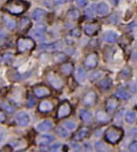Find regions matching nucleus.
<instances>
[{
  "label": "nucleus",
  "mask_w": 137,
  "mask_h": 152,
  "mask_svg": "<svg viewBox=\"0 0 137 152\" xmlns=\"http://www.w3.org/2000/svg\"><path fill=\"white\" fill-rule=\"evenodd\" d=\"M80 15L78 10L77 9H70L67 12V16L71 20H77Z\"/></svg>",
  "instance_id": "obj_32"
},
{
  "label": "nucleus",
  "mask_w": 137,
  "mask_h": 152,
  "mask_svg": "<svg viewBox=\"0 0 137 152\" xmlns=\"http://www.w3.org/2000/svg\"><path fill=\"white\" fill-rule=\"evenodd\" d=\"M96 12V6L95 5H91L90 7L86 9L85 11V15L88 19H91L93 17L95 16V13Z\"/></svg>",
  "instance_id": "obj_30"
},
{
  "label": "nucleus",
  "mask_w": 137,
  "mask_h": 152,
  "mask_svg": "<svg viewBox=\"0 0 137 152\" xmlns=\"http://www.w3.org/2000/svg\"><path fill=\"white\" fill-rule=\"evenodd\" d=\"M89 130L90 129L86 126H84V127H81L80 130L78 131V133L76 134L75 135V139L76 140H78V141H81L82 140L83 138H85L88 134V133H89Z\"/></svg>",
  "instance_id": "obj_24"
},
{
  "label": "nucleus",
  "mask_w": 137,
  "mask_h": 152,
  "mask_svg": "<svg viewBox=\"0 0 137 152\" xmlns=\"http://www.w3.org/2000/svg\"><path fill=\"white\" fill-rule=\"evenodd\" d=\"M38 110L40 113H49L53 110V103L49 101H47V100L42 101L40 103Z\"/></svg>",
  "instance_id": "obj_13"
},
{
  "label": "nucleus",
  "mask_w": 137,
  "mask_h": 152,
  "mask_svg": "<svg viewBox=\"0 0 137 152\" xmlns=\"http://www.w3.org/2000/svg\"><path fill=\"white\" fill-rule=\"evenodd\" d=\"M6 120L5 113L3 111H0V122H4Z\"/></svg>",
  "instance_id": "obj_44"
},
{
  "label": "nucleus",
  "mask_w": 137,
  "mask_h": 152,
  "mask_svg": "<svg viewBox=\"0 0 137 152\" xmlns=\"http://www.w3.org/2000/svg\"><path fill=\"white\" fill-rule=\"evenodd\" d=\"M125 119L128 123H134L137 119V114L135 111H128L125 115Z\"/></svg>",
  "instance_id": "obj_28"
},
{
  "label": "nucleus",
  "mask_w": 137,
  "mask_h": 152,
  "mask_svg": "<svg viewBox=\"0 0 137 152\" xmlns=\"http://www.w3.org/2000/svg\"><path fill=\"white\" fill-rule=\"evenodd\" d=\"M129 151L132 152L137 151V142H133L129 146Z\"/></svg>",
  "instance_id": "obj_40"
},
{
  "label": "nucleus",
  "mask_w": 137,
  "mask_h": 152,
  "mask_svg": "<svg viewBox=\"0 0 137 152\" xmlns=\"http://www.w3.org/2000/svg\"><path fill=\"white\" fill-rule=\"evenodd\" d=\"M112 80L111 78L107 77L105 78L103 80H102L98 83V86H99V88L101 89H103V90H108L109 88H111V87L112 86Z\"/></svg>",
  "instance_id": "obj_25"
},
{
  "label": "nucleus",
  "mask_w": 137,
  "mask_h": 152,
  "mask_svg": "<svg viewBox=\"0 0 137 152\" xmlns=\"http://www.w3.org/2000/svg\"><path fill=\"white\" fill-rule=\"evenodd\" d=\"M64 125L65 127L67 128L68 130H73L76 128V123L73 121H71V120H67L64 122Z\"/></svg>",
  "instance_id": "obj_36"
},
{
  "label": "nucleus",
  "mask_w": 137,
  "mask_h": 152,
  "mask_svg": "<svg viewBox=\"0 0 137 152\" xmlns=\"http://www.w3.org/2000/svg\"><path fill=\"white\" fill-rule=\"evenodd\" d=\"M115 97L122 100H127L130 98L131 95L129 94L128 92L127 91L125 88H123V87H119V88H117V90L115 92Z\"/></svg>",
  "instance_id": "obj_20"
},
{
  "label": "nucleus",
  "mask_w": 137,
  "mask_h": 152,
  "mask_svg": "<svg viewBox=\"0 0 137 152\" xmlns=\"http://www.w3.org/2000/svg\"><path fill=\"white\" fill-rule=\"evenodd\" d=\"M61 43L60 42H56V43H53V44H43L40 46V48L43 50H46V51H54L56 50L60 47Z\"/></svg>",
  "instance_id": "obj_27"
},
{
  "label": "nucleus",
  "mask_w": 137,
  "mask_h": 152,
  "mask_svg": "<svg viewBox=\"0 0 137 152\" xmlns=\"http://www.w3.org/2000/svg\"><path fill=\"white\" fill-rule=\"evenodd\" d=\"M3 21H4L6 27L8 28L9 30L13 31L17 28V22L13 19H11V17L4 16L3 17Z\"/></svg>",
  "instance_id": "obj_21"
},
{
  "label": "nucleus",
  "mask_w": 137,
  "mask_h": 152,
  "mask_svg": "<svg viewBox=\"0 0 137 152\" xmlns=\"http://www.w3.org/2000/svg\"><path fill=\"white\" fill-rule=\"evenodd\" d=\"M103 71H101V70H98V71H96V72H94L92 74L90 75V79L92 80H98V79H100L103 77Z\"/></svg>",
  "instance_id": "obj_35"
},
{
  "label": "nucleus",
  "mask_w": 137,
  "mask_h": 152,
  "mask_svg": "<svg viewBox=\"0 0 137 152\" xmlns=\"http://www.w3.org/2000/svg\"><path fill=\"white\" fill-rule=\"evenodd\" d=\"M47 15V11H45V9L42 8H37L34 10V11L32 12V20H35V21H40L42 20L43 18Z\"/></svg>",
  "instance_id": "obj_17"
},
{
  "label": "nucleus",
  "mask_w": 137,
  "mask_h": 152,
  "mask_svg": "<svg viewBox=\"0 0 137 152\" xmlns=\"http://www.w3.org/2000/svg\"><path fill=\"white\" fill-rule=\"evenodd\" d=\"M95 148H96V151H108V148H107L106 145L100 141L95 142Z\"/></svg>",
  "instance_id": "obj_34"
},
{
  "label": "nucleus",
  "mask_w": 137,
  "mask_h": 152,
  "mask_svg": "<svg viewBox=\"0 0 137 152\" xmlns=\"http://www.w3.org/2000/svg\"><path fill=\"white\" fill-rule=\"evenodd\" d=\"M72 146H73V147L74 148V149L76 150V151H80L81 150V146L80 145H78V143H72Z\"/></svg>",
  "instance_id": "obj_45"
},
{
  "label": "nucleus",
  "mask_w": 137,
  "mask_h": 152,
  "mask_svg": "<svg viewBox=\"0 0 137 152\" xmlns=\"http://www.w3.org/2000/svg\"><path fill=\"white\" fill-rule=\"evenodd\" d=\"M60 147H61V144L60 143L54 144V145H53V146L50 147V151H57L60 149Z\"/></svg>",
  "instance_id": "obj_41"
},
{
  "label": "nucleus",
  "mask_w": 137,
  "mask_h": 152,
  "mask_svg": "<svg viewBox=\"0 0 137 152\" xmlns=\"http://www.w3.org/2000/svg\"><path fill=\"white\" fill-rule=\"evenodd\" d=\"M93 1H96V0H93Z\"/></svg>",
  "instance_id": "obj_49"
},
{
  "label": "nucleus",
  "mask_w": 137,
  "mask_h": 152,
  "mask_svg": "<svg viewBox=\"0 0 137 152\" xmlns=\"http://www.w3.org/2000/svg\"><path fill=\"white\" fill-rule=\"evenodd\" d=\"M6 37V33L4 31H0V42L2 41L3 39Z\"/></svg>",
  "instance_id": "obj_46"
},
{
  "label": "nucleus",
  "mask_w": 137,
  "mask_h": 152,
  "mask_svg": "<svg viewBox=\"0 0 137 152\" xmlns=\"http://www.w3.org/2000/svg\"><path fill=\"white\" fill-rule=\"evenodd\" d=\"M96 119L98 122L103 123V124H106L111 121V117L109 114L103 110H98L96 113Z\"/></svg>",
  "instance_id": "obj_14"
},
{
  "label": "nucleus",
  "mask_w": 137,
  "mask_h": 152,
  "mask_svg": "<svg viewBox=\"0 0 137 152\" xmlns=\"http://www.w3.org/2000/svg\"><path fill=\"white\" fill-rule=\"evenodd\" d=\"M71 111H72V109H71V105L67 101H64L60 105L58 108V110H57V118H66L70 115L71 113Z\"/></svg>",
  "instance_id": "obj_6"
},
{
  "label": "nucleus",
  "mask_w": 137,
  "mask_h": 152,
  "mask_svg": "<svg viewBox=\"0 0 137 152\" xmlns=\"http://www.w3.org/2000/svg\"><path fill=\"white\" fill-rule=\"evenodd\" d=\"M56 133L57 134V135L60 136L61 138H67L70 135V134L67 130H65L62 126H57L56 128Z\"/></svg>",
  "instance_id": "obj_33"
},
{
  "label": "nucleus",
  "mask_w": 137,
  "mask_h": 152,
  "mask_svg": "<svg viewBox=\"0 0 137 152\" xmlns=\"http://www.w3.org/2000/svg\"><path fill=\"white\" fill-rule=\"evenodd\" d=\"M52 127H53V123L49 120H45L37 125V130L39 132H47V131H49Z\"/></svg>",
  "instance_id": "obj_16"
},
{
  "label": "nucleus",
  "mask_w": 137,
  "mask_h": 152,
  "mask_svg": "<svg viewBox=\"0 0 137 152\" xmlns=\"http://www.w3.org/2000/svg\"><path fill=\"white\" fill-rule=\"evenodd\" d=\"M70 1H71V0H70Z\"/></svg>",
  "instance_id": "obj_50"
},
{
  "label": "nucleus",
  "mask_w": 137,
  "mask_h": 152,
  "mask_svg": "<svg viewBox=\"0 0 137 152\" xmlns=\"http://www.w3.org/2000/svg\"><path fill=\"white\" fill-rule=\"evenodd\" d=\"M97 102V94L94 91L88 92L87 94H85L82 99V104L87 107H91L95 105Z\"/></svg>",
  "instance_id": "obj_8"
},
{
  "label": "nucleus",
  "mask_w": 137,
  "mask_h": 152,
  "mask_svg": "<svg viewBox=\"0 0 137 152\" xmlns=\"http://www.w3.org/2000/svg\"><path fill=\"white\" fill-rule=\"evenodd\" d=\"M46 30V27L44 24H38L36 28L32 31V35L36 39H42L44 37V33Z\"/></svg>",
  "instance_id": "obj_15"
},
{
  "label": "nucleus",
  "mask_w": 137,
  "mask_h": 152,
  "mask_svg": "<svg viewBox=\"0 0 137 152\" xmlns=\"http://www.w3.org/2000/svg\"><path fill=\"white\" fill-rule=\"evenodd\" d=\"M55 140V138L53 136L47 135V134H43L38 137L37 138V143L42 146H47L48 144L51 143L52 142Z\"/></svg>",
  "instance_id": "obj_18"
},
{
  "label": "nucleus",
  "mask_w": 137,
  "mask_h": 152,
  "mask_svg": "<svg viewBox=\"0 0 137 152\" xmlns=\"http://www.w3.org/2000/svg\"><path fill=\"white\" fill-rule=\"evenodd\" d=\"M132 57H133L135 60H136L137 61V49L134 51V53H133V54H132Z\"/></svg>",
  "instance_id": "obj_48"
},
{
  "label": "nucleus",
  "mask_w": 137,
  "mask_h": 152,
  "mask_svg": "<svg viewBox=\"0 0 137 152\" xmlns=\"http://www.w3.org/2000/svg\"><path fill=\"white\" fill-rule=\"evenodd\" d=\"M61 71L63 74L66 75V76H70L72 74V72H73V65L72 63H64V64H62V66L61 67Z\"/></svg>",
  "instance_id": "obj_23"
},
{
  "label": "nucleus",
  "mask_w": 137,
  "mask_h": 152,
  "mask_svg": "<svg viewBox=\"0 0 137 152\" xmlns=\"http://www.w3.org/2000/svg\"><path fill=\"white\" fill-rule=\"evenodd\" d=\"M109 5L105 2H102V3H98V5L96 6V13L99 16H105L109 13Z\"/></svg>",
  "instance_id": "obj_12"
},
{
  "label": "nucleus",
  "mask_w": 137,
  "mask_h": 152,
  "mask_svg": "<svg viewBox=\"0 0 137 152\" xmlns=\"http://www.w3.org/2000/svg\"><path fill=\"white\" fill-rule=\"evenodd\" d=\"M80 118L82 122H86V123L92 122V114L86 110H81L80 112Z\"/></svg>",
  "instance_id": "obj_26"
},
{
  "label": "nucleus",
  "mask_w": 137,
  "mask_h": 152,
  "mask_svg": "<svg viewBox=\"0 0 137 152\" xmlns=\"http://www.w3.org/2000/svg\"><path fill=\"white\" fill-rule=\"evenodd\" d=\"M119 105V101L117 97H110L106 99V109L110 113H112L116 110Z\"/></svg>",
  "instance_id": "obj_10"
},
{
  "label": "nucleus",
  "mask_w": 137,
  "mask_h": 152,
  "mask_svg": "<svg viewBox=\"0 0 137 152\" xmlns=\"http://www.w3.org/2000/svg\"><path fill=\"white\" fill-rule=\"evenodd\" d=\"M6 9L13 15H20L25 11L26 5L22 1H10L9 3H7L6 5Z\"/></svg>",
  "instance_id": "obj_3"
},
{
  "label": "nucleus",
  "mask_w": 137,
  "mask_h": 152,
  "mask_svg": "<svg viewBox=\"0 0 137 152\" xmlns=\"http://www.w3.org/2000/svg\"><path fill=\"white\" fill-rule=\"evenodd\" d=\"M118 38V34L113 31H108L105 32L103 35V39L106 42H109V43H112L115 42Z\"/></svg>",
  "instance_id": "obj_22"
},
{
  "label": "nucleus",
  "mask_w": 137,
  "mask_h": 152,
  "mask_svg": "<svg viewBox=\"0 0 137 152\" xmlns=\"http://www.w3.org/2000/svg\"><path fill=\"white\" fill-rule=\"evenodd\" d=\"M15 122L19 126L25 127L30 122L29 115L26 112H23V111L19 112L15 116Z\"/></svg>",
  "instance_id": "obj_7"
},
{
  "label": "nucleus",
  "mask_w": 137,
  "mask_h": 152,
  "mask_svg": "<svg viewBox=\"0 0 137 152\" xmlns=\"http://www.w3.org/2000/svg\"><path fill=\"white\" fill-rule=\"evenodd\" d=\"M123 136V130L121 128L111 126L105 132V139L111 144H117Z\"/></svg>",
  "instance_id": "obj_1"
},
{
  "label": "nucleus",
  "mask_w": 137,
  "mask_h": 152,
  "mask_svg": "<svg viewBox=\"0 0 137 152\" xmlns=\"http://www.w3.org/2000/svg\"><path fill=\"white\" fill-rule=\"evenodd\" d=\"M0 107L2 108L3 110L6 111L7 113H12L15 110L14 106L11 105V104H9L8 102H2L0 103Z\"/></svg>",
  "instance_id": "obj_29"
},
{
  "label": "nucleus",
  "mask_w": 137,
  "mask_h": 152,
  "mask_svg": "<svg viewBox=\"0 0 137 152\" xmlns=\"http://www.w3.org/2000/svg\"><path fill=\"white\" fill-rule=\"evenodd\" d=\"M53 2L56 5H62V4L65 3L66 0H53Z\"/></svg>",
  "instance_id": "obj_42"
},
{
  "label": "nucleus",
  "mask_w": 137,
  "mask_h": 152,
  "mask_svg": "<svg viewBox=\"0 0 137 152\" xmlns=\"http://www.w3.org/2000/svg\"><path fill=\"white\" fill-rule=\"evenodd\" d=\"M110 2L113 4V5H117L119 2V0H109Z\"/></svg>",
  "instance_id": "obj_47"
},
{
  "label": "nucleus",
  "mask_w": 137,
  "mask_h": 152,
  "mask_svg": "<svg viewBox=\"0 0 137 152\" xmlns=\"http://www.w3.org/2000/svg\"><path fill=\"white\" fill-rule=\"evenodd\" d=\"M76 4L80 7H84L88 4V0H76Z\"/></svg>",
  "instance_id": "obj_39"
},
{
  "label": "nucleus",
  "mask_w": 137,
  "mask_h": 152,
  "mask_svg": "<svg viewBox=\"0 0 137 152\" xmlns=\"http://www.w3.org/2000/svg\"><path fill=\"white\" fill-rule=\"evenodd\" d=\"M98 63V56L96 53H90L84 61V66L87 69H93L96 68Z\"/></svg>",
  "instance_id": "obj_5"
},
{
  "label": "nucleus",
  "mask_w": 137,
  "mask_h": 152,
  "mask_svg": "<svg viewBox=\"0 0 137 152\" xmlns=\"http://www.w3.org/2000/svg\"><path fill=\"white\" fill-rule=\"evenodd\" d=\"M66 58V56L64 55V53H57L55 56H54V59L55 61H57V62H62V61H64V59Z\"/></svg>",
  "instance_id": "obj_37"
},
{
  "label": "nucleus",
  "mask_w": 137,
  "mask_h": 152,
  "mask_svg": "<svg viewBox=\"0 0 137 152\" xmlns=\"http://www.w3.org/2000/svg\"><path fill=\"white\" fill-rule=\"evenodd\" d=\"M34 94L39 98L48 97L51 94V91L49 88L45 86H37L33 88Z\"/></svg>",
  "instance_id": "obj_11"
},
{
  "label": "nucleus",
  "mask_w": 137,
  "mask_h": 152,
  "mask_svg": "<svg viewBox=\"0 0 137 152\" xmlns=\"http://www.w3.org/2000/svg\"><path fill=\"white\" fill-rule=\"evenodd\" d=\"M35 104V100L32 98V97H30L28 99V107H32Z\"/></svg>",
  "instance_id": "obj_43"
},
{
  "label": "nucleus",
  "mask_w": 137,
  "mask_h": 152,
  "mask_svg": "<svg viewBox=\"0 0 137 152\" xmlns=\"http://www.w3.org/2000/svg\"><path fill=\"white\" fill-rule=\"evenodd\" d=\"M100 29V25L98 23H89L85 24L84 31L87 36H93L98 33Z\"/></svg>",
  "instance_id": "obj_9"
},
{
  "label": "nucleus",
  "mask_w": 137,
  "mask_h": 152,
  "mask_svg": "<svg viewBox=\"0 0 137 152\" xmlns=\"http://www.w3.org/2000/svg\"><path fill=\"white\" fill-rule=\"evenodd\" d=\"M31 26V23L27 18H23L21 20L20 22V29L22 31H27L28 30L29 27Z\"/></svg>",
  "instance_id": "obj_31"
},
{
  "label": "nucleus",
  "mask_w": 137,
  "mask_h": 152,
  "mask_svg": "<svg viewBox=\"0 0 137 152\" xmlns=\"http://www.w3.org/2000/svg\"><path fill=\"white\" fill-rule=\"evenodd\" d=\"M75 77L76 80H78L79 83H83V82H85V81L86 80V71H85L84 69L80 67V68H78V69H77V71H76Z\"/></svg>",
  "instance_id": "obj_19"
},
{
  "label": "nucleus",
  "mask_w": 137,
  "mask_h": 152,
  "mask_svg": "<svg viewBox=\"0 0 137 152\" xmlns=\"http://www.w3.org/2000/svg\"><path fill=\"white\" fill-rule=\"evenodd\" d=\"M36 44L33 39L28 37H21L17 41V48L18 52L20 53L31 51L35 48Z\"/></svg>",
  "instance_id": "obj_2"
},
{
  "label": "nucleus",
  "mask_w": 137,
  "mask_h": 152,
  "mask_svg": "<svg viewBox=\"0 0 137 152\" xmlns=\"http://www.w3.org/2000/svg\"><path fill=\"white\" fill-rule=\"evenodd\" d=\"M12 59H13V56L11 55V53H6V54L3 55V60H4V61H5L6 63H7V64H9L10 62H11Z\"/></svg>",
  "instance_id": "obj_38"
},
{
  "label": "nucleus",
  "mask_w": 137,
  "mask_h": 152,
  "mask_svg": "<svg viewBox=\"0 0 137 152\" xmlns=\"http://www.w3.org/2000/svg\"><path fill=\"white\" fill-rule=\"evenodd\" d=\"M46 77H47L48 83L50 84V86L55 89L59 90L64 86V83H63V80H62V78L54 72H48Z\"/></svg>",
  "instance_id": "obj_4"
}]
</instances>
